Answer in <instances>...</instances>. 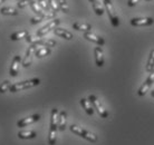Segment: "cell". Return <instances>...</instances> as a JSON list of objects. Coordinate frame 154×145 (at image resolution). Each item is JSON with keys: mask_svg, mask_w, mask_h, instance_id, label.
<instances>
[{"mask_svg": "<svg viewBox=\"0 0 154 145\" xmlns=\"http://www.w3.org/2000/svg\"><path fill=\"white\" fill-rule=\"evenodd\" d=\"M58 112L57 108L51 110L50 114V127H49V135H48V144L55 145L56 144V137H57V130H58Z\"/></svg>", "mask_w": 154, "mask_h": 145, "instance_id": "cell-1", "label": "cell"}, {"mask_svg": "<svg viewBox=\"0 0 154 145\" xmlns=\"http://www.w3.org/2000/svg\"><path fill=\"white\" fill-rule=\"evenodd\" d=\"M104 9L106 14L108 16V19L112 23V26L114 28H117L119 26V16L115 11V8H114V5H113L112 0H104Z\"/></svg>", "mask_w": 154, "mask_h": 145, "instance_id": "cell-2", "label": "cell"}, {"mask_svg": "<svg viewBox=\"0 0 154 145\" xmlns=\"http://www.w3.org/2000/svg\"><path fill=\"white\" fill-rule=\"evenodd\" d=\"M69 130H70V132H73L74 134H76V135H78V136H81V137H83L84 140H86V141L91 142V143H96L97 140H98L97 136L94 133L84 130V128H82V127H79V126L70 125Z\"/></svg>", "mask_w": 154, "mask_h": 145, "instance_id": "cell-3", "label": "cell"}, {"mask_svg": "<svg viewBox=\"0 0 154 145\" xmlns=\"http://www.w3.org/2000/svg\"><path fill=\"white\" fill-rule=\"evenodd\" d=\"M39 84H40V79L39 78H32V79L23 80V82H19V83H16V84L12 85L9 92L11 93L19 92V91H23V89L35 87V86H37Z\"/></svg>", "mask_w": 154, "mask_h": 145, "instance_id": "cell-4", "label": "cell"}, {"mask_svg": "<svg viewBox=\"0 0 154 145\" xmlns=\"http://www.w3.org/2000/svg\"><path fill=\"white\" fill-rule=\"evenodd\" d=\"M60 23V19L59 18H55V19L50 20L49 23H46L44 27H42L40 29H38L37 30V32H36V36L37 37H39V38H42V37H44V36H46L48 32H50V31H54V29L56 28V27H58V25Z\"/></svg>", "mask_w": 154, "mask_h": 145, "instance_id": "cell-5", "label": "cell"}, {"mask_svg": "<svg viewBox=\"0 0 154 145\" xmlns=\"http://www.w3.org/2000/svg\"><path fill=\"white\" fill-rule=\"evenodd\" d=\"M88 99L89 102L92 103L93 107H94V110H96V112L98 113L100 117H103V119H106L108 117V112L106 111L104 108V106L102 105V103L100 102V99L97 98L95 95H89L88 96Z\"/></svg>", "mask_w": 154, "mask_h": 145, "instance_id": "cell-6", "label": "cell"}, {"mask_svg": "<svg viewBox=\"0 0 154 145\" xmlns=\"http://www.w3.org/2000/svg\"><path fill=\"white\" fill-rule=\"evenodd\" d=\"M153 84H154V70L152 72H150V76L147 77L146 79L144 80V83L141 85V87H140L139 91H137V95L141 96V97H142V96H145V94L150 91Z\"/></svg>", "mask_w": 154, "mask_h": 145, "instance_id": "cell-7", "label": "cell"}, {"mask_svg": "<svg viewBox=\"0 0 154 145\" xmlns=\"http://www.w3.org/2000/svg\"><path fill=\"white\" fill-rule=\"evenodd\" d=\"M131 26L133 27H149L154 23V19L151 17H145V18H133L130 21Z\"/></svg>", "mask_w": 154, "mask_h": 145, "instance_id": "cell-8", "label": "cell"}, {"mask_svg": "<svg viewBox=\"0 0 154 145\" xmlns=\"http://www.w3.org/2000/svg\"><path fill=\"white\" fill-rule=\"evenodd\" d=\"M37 49V45H34V44H30V46L28 47L27 51H26V55L23 57L21 64H23V67H29L31 64V60H32V56L35 55V51Z\"/></svg>", "mask_w": 154, "mask_h": 145, "instance_id": "cell-9", "label": "cell"}, {"mask_svg": "<svg viewBox=\"0 0 154 145\" xmlns=\"http://www.w3.org/2000/svg\"><path fill=\"white\" fill-rule=\"evenodd\" d=\"M20 64H21V57H20L19 55H16L14 59H12L11 66H10V69H9V74H10L11 77H16L18 75Z\"/></svg>", "mask_w": 154, "mask_h": 145, "instance_id": "cell-10", "label": "cell"}, {"mask_svg": "<svg viewBox=\"0 0 154 145\" xmlns=\"http://www.w3.org/2000/svg\"><path fill=\"white\" fill-rule=\"evenodd\" d=\"M40 119V115L39 114H34L31 116H28V117H25V119H21L20 121L17 122V126L18 127H25V126H28L30 124H34L35 122L39 121Z\"/></svg>", "mask_w": 154, "mask_h": 145, "instance_id": "cell-11", "label": "cell"}, {"mask_svg": "<svg viewBox=\"0 0 154 145\" xmlns=\"http://www.w3.org/2000/svg\"><path fill=\"white\" fill-rule=\"evenodd\" d=\"M84 38L89 40V42H94V44H96L97 46H104L105 45V40L103 37H100V36H97V35L93 34L92 31L91 32H84Z\"/></svg>", "mask_w": 154, "mask_h": 145, "instance_id": "cell-12", "label": "cell"}, {"mask_svg": "<svg viewBox=\"0 0 154 145\" xmlns=\"http://www.w3.org/2000/svg\"><path fill=\"white\" fill-rule=\"evenodd\" d=\"M94 55H95V63L97 67H103L104 66V53L100 46L95 47L94 49Z\"/></svg>", "mask_w": 154, "mask_h": 145, "instance_id": "cell-13", "label": "cell"}, {"mask_svg": "<svg viewBox=\"0 0 154 145\" xmlns=\"http://www.w3.org/2000/svg\"><path fill=\"white\" fill-rule=\"evenodd\" d=\"M54 34L58 37H62V38L66 39V40H72L73 39V35L72 32H69L68 30H66L64 28H59V27H56L54 29Z\"/></svg>", "mask_w": 154, "mask_h": 145, "instance_id": "cell-14", "label": "cell"}, {"mask_svg": "<svg viewBox=\"0 0 154 145\" xmlns=\"http://www.w3.org/2000/svg\"><path fill=\"white\" fill-rule=\"evenodd\" d=\"M66 123H67V113L65 111L59 112V114H58V130L60 132L65 131Z\"/></svg>", "mask_w": 154, "mask_h": 145, "instance_id": "cell-15", "label": "cell"}, {"mask_svg": "<svg viewBox=\"0 0 154 145\" xmlns=\"http://www.w3.org/2000/svg\"><path fill=\"white\" fill-rule=\"evenodd\" d=\"M81 105L82 107L84 108V111L86 112V114L89 115V116H92L94 114V107H93L92 103L89 102L88 98H82L81 99Z\"/></svg>", "mask_w": 154, "mask_h": 145, "instance_id": "cell-16", "label": "cell"}, {"mask_svg": "<svg viewBox=\"0 0 154 145\" xmlns=\"http://www.w3.org/2000/svg\"><path fill=\"white\" fill-rule=\"evenodd\" d=\"M75 30L83 31V32H91L92 31V26L88 23H74L72 26Z\"/></svg>", "mask_w": 154, "mask_h": 145, "instance_id": "cell-17", "label": "cell"}, {"mask_svg": "<svg viewBox=\"0 0 154 145\" xmlns=\"http://www.w3.org/2000/svg\"><path fill=\"white\" fill-rule=\"evenodd\" d=\"M89 2L92 4V7L94 9V11L97 16H103L104 14V8L102 7V4H100L98 0H89Z\"/></svg>", "mask_w": 154, "mask_h": 145, "instance_id": "cell-18", "label": "cell"}, {"mask_svg": "<svg viewBox=\"0 0 154 145\" xmlns=\"http://www.w3.org/2000/svg\"><path fill=\"white\" fill-rule=\"evenodd\" d=\"M51 53V49H50V47H40V48H37L35 51V56L37 58H42V57H46L48 55H50Z\"/></svg>", "mask_w": 154, "mask_h": 145, "instance_id": "cell-19", "label": "cell"}, {"mask_svg": "<svg viewBox=\"0 0 154 145\" xmlns=\"http://www.w3.org/2000/svg\"><path fill=\"white\" fill-rule=\"evenodd\" d=\"M37 136V133L35 131H21L18 133V137L21 140H31Z\"/></svg>", "mask_w": 154, "mask_h": 145, "instance_id": "cell-20", "label": "cell"}, {"mask_svg": "<svg viewBox=\"0 0 154 145\" xmlns=\"http://www.w3.org/2000/svg\"><path fill=\"white\" fill-rule=\"evenodd\" d=\"M145 70H146V72H152L154 70V49L151 50L146 66H145Z\"/></svg>", "mask_w": 154, "mask_h": 145, "instance_id": "cell-21", "label": "cell"}, {"mask_svg": "<svg viewBox=\"0 0 154 145\" xmlns=\"http://www.w3.org/2000/svg\"><path fill=\"white\" fill-rule=\"evenodd\" d=\"M0 14L4 16H17L18 10L12 7H2L0 9Z\"/></svg>", "mask_w": 154, "mask_h": 145, "instance_id": "cell-22", "label": "cell"}, {"mask_svg": "<svg viewBox=\"0 0 154 145\" xmlns=\"http://www.w3.org/2000/svg\"><path fill=\"white\" fill-rule=\"evenodd\" d=\"M28 35H29V32H28L27 30L16 31V32H14V34L10 36V39H11V40H20V39L26 38Z\"/></svg>", "mask_w": 154, "mask_h": 145, "instance_id": "cell-23", "label": "cell"}, {"mask_svg": "<svg viewBox=\"0 0 154 145\" xmlns=\"http://www.w3.org/2000/svg\"><path fill=\"white\" fill-rule=\"evenodd\" d=\"M37 4H38L40 9H42L45 14H51V12H53L50 10L49 6H48V2H47L46 0H37Z\"/></svg>", "mask_w": 154, "mask_h": 145, "instance_id": "cell-24", "label": "cell"}, {"mask_svg": "<svg viewBox=\"0 0 154 145\" xmlns=\"http://www.w3.org/2000/svg\"><path fill=\"white\" fill-rule=\"evenodd\" d=\"M56 1H57L59 9H60L63 12L68 14V11H69V6L67 4V1H66V0H56Z\"/></svg>", "mask_w": 154, "mask_h": 145, "instance_id": "cell-25", "label": "cell"}, {"mask_svg": "<svg viewBox=\"0 0 154 145\" xmlns=\"http://www.w3.org/2000/svg\"><path fill=\"white\" fill-rule=\"evenodd\" d=\"M11 86H12V84L9 82V80H5V82H2V83L0 84V93L4 94V93H6L7 91H10Z\"/></svg>", "mask_w": 154, "mask_h": 145, "instance_id": "cell-26", "label": "cell"}, {"mask_svg": "<svg viewBox=\"0 0 154 145\" xmlns=\"http://www.w3.org/2000/svg\"><path fill=\"white\" fill-rule=\"evenodd\" d=\"M47 2H48V6H49L50 10H51L53 12L57 14V12L60 10L59 7H58V4H57V1H56V0H48Z\"/></svg>", "mask_w": 154, "mask_h": 145, "instance_id": "cell-27", "label": "cell"}, {"mask_svg": "<svg viewBox=\"0 0 154 145\" xmlns=\"http://www.w3.org/2000/svg\"><path fill=\"white\" fill-rule=\"evenodd\" d=\"M31 0H19L18 2H17V7L19 8V9H23V8H26L27 5L30 4Z\"/></svg>", "mask_w": 154, "mask_h": 145, "instance_id": "cell-28", "label": "cell"}, {"mask_svg": "<svg viewBox=\"0 0 154 145\" xmlns=\"http://www.w3.org/2000/svg\"><path fill=\"white\" fill-rule=\"evenodd\" d=\"M45 19L44 17H40V16H37V17H34V18H31L30 19V23L31 25H36V23H42V20Z\"/></svg>", "mask_w": 154, "mask_h": 145, "instance_id": "cell-29", "label": "cell"}, {"mask_svg": "<svg viewBox=\"0 0 154 145\" xmlns=\"http://www.w3.org/2000/svg\"><path fill=\"white\" fill-rule=\"evenodd\" d=\"M139 1H141V0H128L127 1V6L128 7H134L135 5L139 4Z\"/></svg>", "mask_w": 154, "mask_h": 145, "instance_id": "cell-30", "label": "cell"}, {"mask_svg": "<svg viewBox=\"0 0 154 145\" xmlns=\"http://www.w3.org/2000/svg\"><path fill=\"white\" fill-rule=\"evenodd\" d=\"M151 96H152V97H154V89L152 91V92H151Z\"/></svg>", "mask_w": 154, "mask_h": 145, "instance_id": "cell-31", "label": "cell"}, {"mask_svg": "<svg viewBox=\"0 0 154 145\" xmlns=\"http://www.w3.org/2000/svg\"><path fill=\"white\" fill-rule=\"evenodd\" d=\"M4 1H5V0H0V5L2 4V2H4Z\"/></svg>", "mask_w": 154, "mask_h": 145, "instance_id": "cell-32", "label": "cell"}, {"mask_svg": "<svg viewBox=\"0 0 154 145\" xmlns=\"http://www.w3.org/2000/svg\"><path fill=\"white\" fill-rule=\"evenodd\" d=\"M145 1H151V0H145Z\"/></svg>", "mask_w": 154, "mask_h": 145, "instance_id": "cell-33", "label": "cell"}]
</instances>
